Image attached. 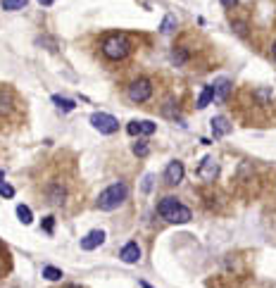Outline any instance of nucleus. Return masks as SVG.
Segmentation results:
<instances>
[{"mask_svg":"<svg viewBox=\"0 0 276 288\" xmlns=\"http://www.w3.org/2000/svg\"><path fill=\"white\" fill-rule=\"evenodd\" d=\"M19 98L14 93V88H10L7 83H0V126L12 124L19 119Z\"/></svg>","mask_w":276,"mask_h":288,"instance_id":"obj_1","label":"nucleus"},{"mask_svg":"<svg viewBox=\"0 0 276 288\" xmlns=\"http://www.w3.org/2000/svg\"><path fill=\"white\" fill-rule=\"evenodd\" d=\"M157 212L159 217H165L167 221H172V224H186V221H191V210H188L186 205H181L176 198H165L162 203L157 205Z\"/></svg>","mask_w":276,"mask_h":288,"instance_id":"obj_2","label":"nucleus"},{"mask_svg":"<svg viewBox=\"0 0 276 288\" xmlns=\"http://www.w3.org/2000/svg\"><path fill=\"white\" fill-rule=\"evenodd\" d=\"M126 195H129L126 184H112L110 188H105V191L100 193V198H98V207L105 210V212H112V210H117V207L124 203Z\"/></svg>","mask_w":276,"mask_h":288,"instance_id":"obj_3","label":"nucleus"},{"mask_svg":"<svg viewBox=\"0 0 276 288\" xmlns=\"http://www.w3.org/2000/svg\"><path fill=\"white\" fill-rule=\"evenodd\" d=\"M103 53L110 60H124L131 53V43H129V38L124 34H112L103 41Z\"/></svg>","mask_w":276,"mask_h":288,"instance_id":"obj_4","label":"nucleus"},{"mask_svg":"<svg viewBox=\"0 0 276 288\" xmlns=\"http://www.w3.org/2000/svg\"><path fill=\"white\" fill-rule=\"evenodd\" d=\"M90 124H93L100 134H117L119 131V122L112 115H105V112H93V115H90Z\"/></svg>","mask_w":276,"mask_h":288,"instance_id":"obj_5","label":"nucleus"},{"mask_svg":"<svg viewBox=\"0 0 276 288\" xmlns=\"http://www.w3.org/2000/svg\"><path fill=\"white\" fill-rule=\"evenodd\" d=\"M150 96H152V83L148 79H138V81H133L129 86V98L133 103H145Z\"/></svg>","mask_w":276,"mask_h":288,"instance_id":"obj_6","label":"nucleus"},{"mask_svg":"<svg viewBox=\"0 0 276 288\" xmlns=\"http://www.w3.org/2000/svg\"><path fill=\"white\" fill-rule=\"evenodd\" d=\"M183 174H186V169H183V165H181L179 160H174V162H169L165 169V181L169 186H176L183 181Z\"/></svg>","mask_w":276,"mask_h":288,"instance_id":"obj_7","label":"nucleus"},{"mask_svg":"<svg viewBox=\"0 0 276 288\" xmlns=\"http://www.w3.org/2000/svg\"><path fill=\"white\" fill-rule=\"evenodd\" d=\"M105 243V231L96 229V231H88L86 236L81 238V250H96Z\"/></svg>","mask_w":276,"mask_h":288,"instance_id":"obj_8","label":"nucleus"},{"mask_svg":"<svg viewBox=\"0 0 276 288\" xmlns=\"http://www.w3.org/2000/svg\"><path fill=\"white\" fill-rule=\"evenodd\" d=\"M119 257H122V262H126V264H133V262H138V257H141V248H138V243H126L124 248H122V253H119Z\"/></svg>","mask_w":276,"mask_h":288,"instance_id":"obj_9","label":"nucleus"},{"mask_svg":"<svg viewBox=\"0 0 276 288\" xmlns=\"http://www.w3.org/2000/svg\"><path fill=\"white\" fill-rule=\"evenodd\" d=\"M212 134L214 138H221V136H226V134H231V124H228L226 117H214L212 119Z\"/></svg>","mask_w":276,"mask_h":288,"instance_id":"obj_10","label":"nucleus"},{"mask_svg":"<svg viewBox=\"0 0 276 288\" xmlns=\"http://www.w3.org/2000/svg\"><path fill=\"white\" fill-rule=\"evenodd\" d=\"M212 88H214V100H226L228 91H231V81L228 79H217L212 83Z\"/></svg>","mask_w":276,"mask_h":288,"instance_id":"obj_11","label":"nucleus"},{"mask_svg":"<svg viewBox=\"0 0 276 288\" xmlns=\"http://www.w3.org/2000/svg\"><path fill=\"white\" fill-rule=\"evenodd\" d=\"M217 172H219V167H217V162H214L212 158H205V160H202L200 169H198V174H200L202 179H214V176H217Z\"/></svg>","mask_w":276,"mask_h":288,"instance_id":"obj_12","label":"nucleus"},{"mask_svg":"<svg viewBox=\"0 0 276 288\" xmlns=\"http://www.w3.org/2000/svg\"><path fill=\"white\" fill-rule=\"evenodd\" d=\"M212 100H214V88H212V86H205V88H202V93H200V98H198V103H195V105H198V110H205V107H207L210 103H212Z\"/></svg>","mask_w":276,"mask_h":288,"instance_id":"obj_13","label":"nucleus"},{"mask_svg":"<svg viewBox=\"0 0 276 288\" xmlns=\"http://www.w3.org/2000/svg\"><path fill=\"white\" fill-rule=\"evenodd\" d=\"M53 103H55L62 112H72V110L76 107L74 100H69V98H62V96H53Z\"/></svg>","mask_w":276,"mask_h":288,"instance_id":"obj_14","label":"nucleus"},{"mask_svg":"<svg viewBox=\"0 0 276 288\" xmlns=\"http://www.w3.org/2000/svg\"><path fill=\"white\" fill-rule=\"evenodd\" d=\"M29 0H3V10L7 12H17V10H24Z\"/></svg>","mask_w":276,"mask_h":288,"instance_id":"obj_15","label":"nucleus"},{"mask_svg":"<svg viewBox=\"0 0 276 288\" xmlns=\"http://www.w3.org/2000/svg\"><path fill=\"white\" fill-rule=\"evenodd\" d=\"M7 269H10V253H7V248H3V243H0V276L5 274Z\"/></svg>","mask_w":276,"mask_h":288,"instance_id":"obj_16","label":"nucleus"},{"mask_svg":"<svg viewBox=\"0 0 276 288\" xmlns=\"http://www.w3.org/2000/svg\"><path fill=\"white\" fill-rule=\"evenodd\" d=\"M17 217H19L21 224H31V221H34V217H31V210H29L27 205H17Z\"/></svg>","mask_w":276,"mask_h":288,"instance_id":"obj_17","label":"nucleus"},{"mask_svg":"<svg viewBox=\"0 0 276 288\" xmlns=\"http://www.w3.org/2000/svg\"><path fill=\"white\" fill-rule=\"evenodd\" d=\"M174 27H176V17H174V14H167L165 21H162V27H159V31H162V34H172Z\"/></svg>","mask_w":276,"mask_h":288,"instance_id":"obj_18","label":"nucleus"},{"mask_svg":"<svg viewBox=\"0 0 276 288\" xmlns=\"http://www.w3.org/2000/svg\"><path fill=\"white\" fill-rule=\"evenodd\" d=\"M43 276H45L48 281H57V279H62V272L55 267H43Z\"/></svg>","mask_w":276,"mask_h":288,"instance_id":"obj_19","label":"nucleus"},{"mask_svg":"<svg viewBox=\"0 0 276 288\" xmlns=\"http://www.w3.org/2000/svg\"><path fill=\"white\" fill-rule=\"evenodd\" d=\"M150 152V148H148V143L145 141H138V143H133V155H138V158H145Z\"/></svg>","mask_w":276,"mask_h":288,"instance_id":"obj_20","label":"nucleus"},{"mask_svg":"<svg viewBox=\"0 0 276 288\" xmlns=\"http://www.w3.org/2000/svg\"><path fill=\"white\" fill-rule=\"evenodd\" d=\"M138 124H141V134H145V136L155 134V129H157V126H155L152 122H148V119H145V122H138Z\"/></svg>","mask_w":276,"mask_h":288,"instance_id":"obj_21","label":"nucleus"},{"mask_svg":"<svg viewBox=\"0 0 276 288\" xmlns=\"http://www.w3.org/2000/svg\"><path fill=\"white\" fill-rule=\"evenodd\" d=\"M0 195H3V198H12V195H14V188L0 181Z\"/></svg>","mask_w":276,"mask_h":288,"instance_id":"obj_22","label":"nucleus"},{"mask_svg":"<svg viewBox=\"0 0 276 288\" xmlns=\"http://www.w3.org/2000/svg\"><path fill=\"white\" fill-rule=\"evenodd\" d=\"M43 229H45V233H53V229H55V217H45V219H43Z\"/></svg>","mask_w":276,"mask_h":288,"instance_id":"obj_23","label":"nucleus"},{"mask_svg":"<svg viewBox=\"0 0 276 288\" xmlns=\"http://www.w3.org/2000/svg\"><path fill=\"white\" fill-rule=\"evenodd\" d=\"M126 131H129V136H138V134H141V124H138V122H131L129 126H126Z\"/></svg>","mask_w":276,"mask_h":288,"instance_id":"obj_24","label":"nucleus"},{"mask_svg":"<svg viewBox=\"0 0 276 288\" xmlns=\"http://www.w3.org/2000/svg\"><path fill=\"white\" fill-rule=\"evenodd\" d=\"M219 3L224 7H228V10H231V7H236V3H238V0H219Z\"/></svg>","mask_w":276,"mask_h":288,"instance_id":"obj_25","label":"nucleus"},{"mask_svg":"<svg viewBox=\"0 0 276 288\" xmlns=\"http://www.w3.org/2000/svg\"><path fill=\"white\" fill-rule=\"evenodd\" d=\"M152 186V176H145V184H143V191H150Z\"/></svg>","mask_w":276,"mask_h":288,"instance_id":"obj_26","label":"nucleus"},{"mask_svg":"<svg viewBox=\"0 0 276 288\" xmlns=\"http://www.w3.org/2000/svg\"><path fill=\"white\" fill-rule=\"evenodd\" d=\"M38 3H41V5H53L55 0H38Z\"/></svg>","mask_w":276,"mask_h":288,"instance_id":"obj_27","label":"nucleus"},{"mask_svg":"<svg viewBox=\"0 0 276 288\" xmlns=\"http://www.w3.org/2000/svg\"><path fill=\"white\" fill-rule=\"evenodd\" d=\"M0 181H5V172L3 169H0Z\"/></svg>","mask_w":276,"mask_h":288,"instance_id":"obj_28","label":"nucleus"},{"mask_svg":"<svg viewBox=\"0 0 276 288\" xmlns=\"http://www.w3.org/2000/svg\"><path fill=\"white\" fill-rule=\"evenodd\" d=\"M141 288H152V286H150V283H145V281H143V283H141Z\"/></svg>","mask_w":276,"mask_h":288,"instance_id":"obj_29","label":"nucleus"},{"mask_svg":"<svg viewBox=\"0 0 276 288\" xmlns=\"http://www.w3.org/2000/svg\"><path fill=\"white\" fill-rule=\"evenodd\" d=\"M64 288H81V286H74V283H69V286H64Z\"/></svg>","mask_w":276,"mask_h":288,"instance_id":"obj_30","label":"nucleus"},{"mask_svg":"<svg viewBox=\"0 0 276 288\" xmlns=\"http://www.w3.org/2000/svg\"><path fill=\"white\" fill-rule=\"evenodd\" d=\"M271 53H274V60H276V43H274V48H271Z\"/></svg>","mask_w":276,"mask_h":288,"instance_id":"obj_31","label":"nucleus"}]
</instances>
